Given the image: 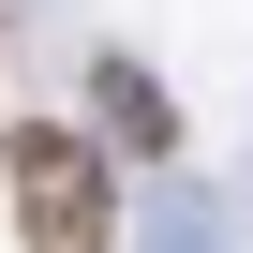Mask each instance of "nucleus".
I'll use <instances>...</instances> for the list:
<instances>
[{
	"instance_id": "nucleus-2",
	"label": "nucleus",
	"mask_w": 253,
	"mask_h": 253,
	"mask_svg": "<svg viewBox=\"0 0 253 253\" xmlns=\"http://www.w3.org/2000/svg\"><path fill=\"white\" fill-rule=\"evenodd\" d=\"M89 134H104V164H179V89L134 45H104L89 60Z\"/></svg>"
},
{
	"instance_id": "nucleus-1",
	"label": "nucleus",
	"mask_w": 253,
	"mask_h": 253,
	"mask_svg": "<svg viewBox=\"0 0 253 253\" xmlns=\"http://www.w3.org/2000/svg\"><path fill=\"white\" fill-rule=\"evenodd\" d=\"M0 209H15V253H119V164L89 119L30 104V119H0Z\"/></svg>"
},
{
	"instance_id": "nucleus-3",
	"label": "nucleus",
	"mask_w": 253,
	"mask_h": 253,
	"mask_svg": "<svg viewBox=\"0 0 253 253\" xmlns=\"http://www.w3.org/2000/svg\"><path fill=\"white\" fill-rule=\"evenodd\" d=\"M149 253H223V223H209V209H164V223H149Z\"/></svg>"
}]
</instances>
